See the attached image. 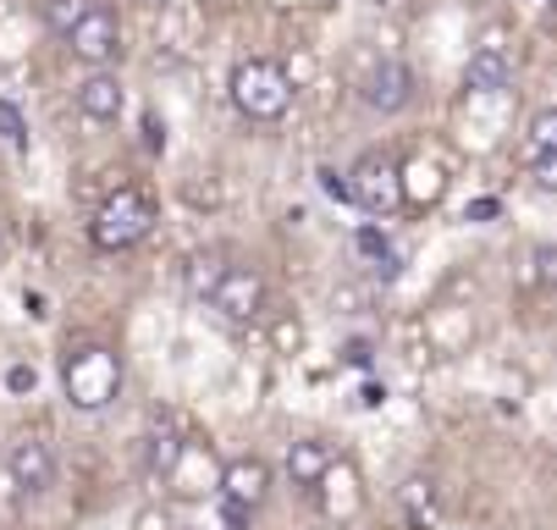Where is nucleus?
Wrapping results in <instances>:
<instances>
[{
    "label": "nucleus",
    "instance_id": "1",
    "mask_svg": "<svg viewBox=\"0 0 557 530\" xmlns=\"http://www.w3.org/2000/svg\"><path fill=\"white\" fill-rule=\"evenodd\" d=\"M61 393L72 409L84 415H100L122 398V359L106 348V343H84L61 359Z\"/></svg>",
    "mask_w": 557,
    "mask_h": 530
},
{
    "label": "nucleus",
    "instance_id": "2",
    "mask_svg": "<svg viewBox=\"0 0 557 530\" xmlns=\"http://www.w3.org/2000/svg\"><path fill=\"white\" fill-rule=\"evenodd\" d=\"M226 89H232V106L249 122H282L287 106H293V78L282 72V61H265V56L237 61Z\"/></svg>",
    "mask_w": 557,
    "mask_h": 530
},
{
    "label": "nucleus",
    "instance_id": "3",
    "mask_svg": "<svg viewBox=\"0 0 557 530\" xmlns=\"http://www.w3.org/2000/svg\"><path fill=\"white\" fill-rule=\"evenodd\" d=\"M149 233H154V199L138 194V188H116V194L95 210V221H89V238H95V249H106V255H122V249L144 244Z\"/></svg>",
    "mask_w": 557,
    "mask_h": 530
},
{
    "label": "nucleus",
    "instance_id": "4",
    "mask_svg": "<svg viewBox=\"0 0 557 530\" xmlns=\"http://www.w3.org/2000/svg\"><path fill=\"white\" fill-rule=\"evenodd\" d=\"M348 177V199L364 210V215H392L397 205H404V167H397L386 149H370V156L354 161Z\"/></svg>",
    "mask_w": 557,
    "mask_h": 530
},
{
    "label": "nucleus",
    "instance_id": "5",
    "mask_svg": "<svg viewBox=\"0 0 557 530\" xmlns=\"http://www.w3.org/2000/svg\"><path fill=\"white\" fill-rule=\"evenodd\" d=\"M215 492H221V503H226V508L255 514V508H265V497H271V465L260 459V453H237V459H226V465H221Z\"/></svg>",
    "mask_w": 557,
    "mask_h": 530
},
{
    "label": "nucleus",
    "instance_id": "6",
    "mask_svg": "<svg viewBox=\"0 0 557 530\" xmlns=\"http://www.w3.org/2000/svg\"><path fill=\"white\" fill-rule=\"evenodd\" d=\"M66 50L84 61V66L116 61V56H122V23H116V12H111V7H89L84 17L66 28Z\"/></svg>",
    "mask_w": 557,
    "mask_h": 530
},
{
    "label": "nucleus",
    "instance_id": "7",
    "mask_svg": "<svg viewBox=\"0 0 557 530\" xmlns=\"http://www.w3.org/2000/svg\"><path fill=\"white\" fill-rule=\"evenodd\" d=\"M205 298H210V310H221L226 321H255L265 310V276L255 266H226L221 282Z\"/></svg>",
    "mask_w": 557,
    "mask_h": 530
},
{
    "label": "nucleus",
    "instance_id": "8",
    "mask_svg": "<svg viewBox=\"0 0 557 530\" xmlns=\"http://www.w3.org/2000/svg\"><path fill=\"white\" fill-rule=\"evenodd\" d=\"M7 476H12V486L23 497H45L55 486V453H50V442L45 436H17L7 447Z\"/></svg>",
    "mask_w": 557,
    "mask_h": 530
},
{
    "label": "nucleus",
    "instance_id": "9",
    "mask_svg": "<svg viewBox=\"0 0 557 530\" xmlns=\"http://www.w3.org/2000/svg\"><path fill=\"white\" fill-rule=\"evenodd\" d=\"M359 100H364L370 111H381V116L404 111V106L414 100V72H409L404 61H381V66H370V78L359 84Z\"/></svg>",
    "mask_w": 557,
    "mask_h": 530
},
{
    "label": "nucleus",
    "instance_id": "10",
    "mask_svg": "<svg viewBox=\"0 0 557 530\" xmlns=\"http://www.w3.org/2000/svg\"><path fill=\"white\" fill-rule=\"evenodd\" d=\"M77 111L89 122H116L127 111V89H122L116 72H89V78L77 84Z\"/></svg>",
    "mask_w": 557,
    "mask_h": 530
},
{
    "label": "nucleus",
    "instance_id": "11",
    "mask_svg": "<svg viewBox=\"0 0 557 530\" xmlns=\"http://www.w3.org/2000/svg\"><path fill=\"white\" fill-rule=\"evenodd\" d=\"M508 84H513V61H508V50L481 45V50L463 61V89H474V95H497V89H508Z\"/></svg>",
    "mask_w": 557,
    "mask_h": 530
},
{
    "label": "nucleus",
    "instance_id": "12",
    "mask_svg": "<svg viewBox=\"0 0 557 530\" xmlns=\"http://www.w3.org/2000/svg\"><path fill=\"white\" fill-rule=\"evenodd\" d=\"M326 470H332V453H326V442H314V436L287 442V481H293V486L314 492Z\"/></svg>",
    "mask_w": 557,
    "mask_h": 530
},
{
    "label": "nucleus",
    "instance_id": "13",
    "mask_svg": "<svg viewBox=\"0 0 557 530\" xmlns=\"http://www.w3.org/2000/svg\"><path fill=\"white\" fill-rule=\"evenodd\" d=\"M354 260L370 266V271H381V276H397V266H404L381 226H359V233H354Z\"/></svg>",
    "mask_w": 557,
    "mask_h": 530
},
{
    "label": "nucleus",
    "instance_id": "14",
    "mask_svg": "<svg viewBox=\"0 0 557 530\" xmlns=\"http://www.w3.org/2000/svg\"><path fill=\"white\" fill-rule=\"evenodd\" d=\"M183 453H188V442H183L172 426L154 431V436H149V470H154V476H172V470L183 465Z\"/></svg>",
    "mask_w": 557,
    "mask_h": 530
},
{
    "label": "nucleus",
    "instance_id": "15",
    "mask_svg": "<svg viewBox=\"0 0 557 530\" xmlns=\"http://www.w3.org/2000/svg\"><path fill=\"white\" fill-rule=\"evenodd\" d=\"M530 156H557V111H535V122H530Z\"/></svg>",
    "mask_w": 557,
    "mask_h": 530
},
{
    "label": "nucleus",
    "instance_id": "16",
    "mask_svg": "<svg viewBox=\"0 0 557 530\" xmlns=\"http://www.w3.org/2000/svg\"><path fill=\"white\" fill-rule=\"evenodd\" d=\"M84 12H89V0H45V23H50L61 39H66V28L84 17Z\"/></svg>",
    "mask_w": 557,
    "mask_h": 530
},
{
    "label": "nucleus",
    "instance_id": "17",
    "mask_svg": "<svg viewBox=\"0 0 557 530\" xmlns=\"http://www.w3.org/2000/svg\"><path fill=\"white\" fill-rule=\"evenodd\" d=\"M221 271H226V260H221V255H199V260H194V271H188V287L205 298V293L221 282Z\"/></svg>",
    "mask_w": 557,
    "mask_h": 530
},
{
    "label": "nucleus",
    "instance_id": "18",
    "mask_svg": "<svg viewBox=\"0 0 557 530\" xmlns=\"http://www.w3.org/2000/svg\"><path fill=\"white\" fill-rule=\"evenodd\" d=\"M0 138H7L12 149H28V122L12 100H0Z\"/></svg>",
    "mask_w": 557,
    "mask_h": 530
},
{
    "label": "nucleus",
    "instance_id": "19",
    "mask_svg": "<svg viewBox=\"0 0 557 530\" xmlns=\"http://www.w3.org/2000/svg\"><path fill=\"white\" fill-rule=\"evenodd\" d=\"M348 370H370V359H375V343L370 337H354V343H343V354H337Z\"/></svg>",
    "mask_w": 557,
    "mask_h": 530
},
{
    "label": "nucleus",
    "instance_id": "20",
    "mask_svg": "<svg viewBox=\"0 0 557 530\" xmlns=\"http://www.w3.org/2000/svg\"><path fill=\"white\" fill-rule=\"evenodd\" d=\"M34 387H39V370H34V365H12V370H7V393L28 398Z\"/></svg>",
    "mask_w": 557,
    "mask_h": 530
},
{
    "label": "nucleus",
    "instance_id": "21",
    "mask_svg": "<svg viewBox=\"0 0 557 530\" xmlns=\"http://www.w3.org/2000/svg\"><path fill=\"white\" fill-rule=\"evenodd\" d=\"M530 161H535V188L552 194V188H557V161H552V156H530Z\"/></svg>",
    "mask_w": 557,
    "mask_h": 530
},
{
    "label": "nucleus",
    "instance_id": "22",
    "mask_svg": "<svg viewBox=\"0 0 557 530\" xmlns=\"http://www.w3.org/2000/svg\"><path fill=\"white\" fill-rule=\"evenodd\" d=\"M133 530H172V514H166V508H138Z\"/></svg>",
    "mask_w": 557,
    "mask_h": 530
},
{
    "label": "nucleus",
    "instance_id": "23",
    "mask_svg": "<svg viewBox=\"0 0 557 530\" xmlns=\"http://www.w3.org/2000/svg\"><path fill=\"white\" fill-rule=\"evenodd\" d=\"M321 188H326L332 199H348V177H343V172H321Z\"/></svg>",
    "mask_w": 557,
    "mask_h": 530
},
{
    "label": "nucleus",
    "instance_id": "24",
    "mask_svg": "<svg viewBox=\"0 0 557 530\" xmlns=\"http://www.w3.org/2000/svg\"><path fill=\"white\" fill-rule=\"evenodd\" d=\"M552 271H557V266H552V244H541V249H535V282H552Z\"/></svg>",
    "mask_w": 557,
    "mask_h": 530
},
{
    "label": "nucleus",
    "instance_id": "25",
    "mask_svg": "<svg viewBox=\"0 0 557 530\" xmlns=\"http://www.w3.org/2000/svg\"><path fill=\"white\" fill-rule=\"evenodd\" d=\"M497 210H503L497 199H474V205H469V221H492Z\"/></svg>",
    "mask_w": 557,
    "mask_h": 530
},
{
    "label": "nucleus",
    "instance_id": "26",
    "mask_svg": "<svg viewBox=\"0 0 557 530\" xmlns=\"http://www.w3.org/2000/svg\"><path fill=\"white\" fill-rule=\"evenodd\" d=\"M381 398H386V387H375V382H364V387H359V404H364V409H375Z\"/></svg>",
    "mask_w": 557,
    "mask_h": 530
},
{
    "label": "nucleus",
    "instance_id": "27",
    "mask_svg": "<svg viewBox=\"0 0 557 530\" xmlns=\"http://www.w3.org/2000/svg\"><path fill=\"white\" fill-rule=\"evenodd\" d=\"M23 305H28V316H34V321H45V316H50V310H45V298H39V293H28V298H23Z\"/></svg>",
    "mask_w": 557,
    "mask_h": 530
},
{
    "label": "nucleus",
    "instance_id": "28",
    "mask_svg": "<svg viewBox=\"0 0 557 530\" xmlns=\"http://www.w3.org/2000/svg\"><path fill=\"white\" fill-rule=\"evenodd\" d=\"M298 337H304V332H298V326H276V343H282V348H287V343H293V348H298Z\"/></svg>",
    "mask_w": 557,
    "mask_h": 530
}]
</instances>
